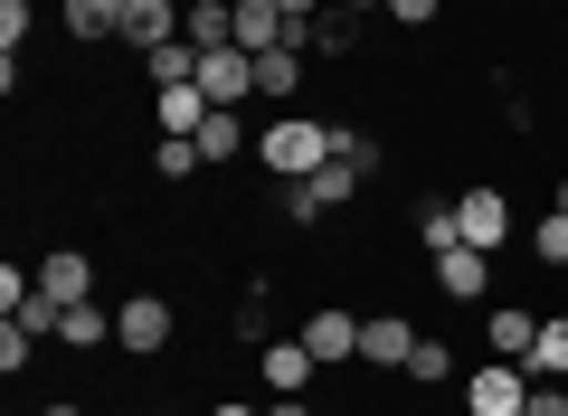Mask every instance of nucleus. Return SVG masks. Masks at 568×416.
Instances as JSON below:
<instances>
[{
    "label": "nucleus",
    "mask_w": 568,
    "mask_h": 416,
    "mask_svg": "<svg viewBox=\"0 0 568 416\" xmlns=\"http://www.w3.org/2000/svg\"><path fill=\"white\" fill-rule=\"evenodd\" d=\"M256 161H265L275 180H313V171L332 161V123H313V114H275V123L256 133Z\"/></svg>",
    "instance_id": "nucleus-1"
},
{
    "label": "nucleus",
    "mask_w": 568,
    "mask_h": 416,
    "mask_svg": "<svg viewBox=\"0 0 568 416\" xmlns=\"http://www.w3.org/2000/svg\"><path fill=\"white\" fill-rule=\"evenodd\" d=\"M361 161H323V171H313V180H284V219H332V209H351V199H361Z\"/></svg>",
    "instance_id": "nucleus-2"
},
{
    "label": "nucleus",
    "mask_w": 568,
    "mask_h": 416,
    "mask_svg": "<svg viewBox=\"0 0 568 416\" xmlns=\"http://www.w3.org/2000/svg\"><path fill=\"white\" fill-rule=\"evenodd\" d=\"M200 95L219 104V114H246V95H256V58H246V48H209V58H200Z\"/></svg>",
    "instance_id": "nucleus-3"
},
{
    "label": "nucleus",
    "mask_w": 568,
    "mask_h": 416,
    "mask_svg": "<svg viewBox=\"0 0 568 416\" xmlns=\"http://www.w3.org/2000/svg\"><path fill=\"white\" fill-rule=\"evenodd\" d=\"M114 351L162 359V351H171V303H162V294H133V303L114 313Z\"/></svg>",
    "instance_id": "nucleus-4"
},
{
    "label": "nucleus",
    "mask_w": 568,
    "mask_h": 416,
    "mask_svg": "<svg viewBox=\"0 0 568 416\" xmlns=\"http://www.w3.org/2000/svg\"><path fill=\"white\" fill-rule=\"evenodd\" d=\"M521 397H530V369H521V359H484V369L465 378V407H474V416H521Z\"/></svg>",
    "instance_id": "nucleus-5"
},
{
    "label": "nucleus",
    "mask_w": 568,
    "mask_h": 416,
    "mask_svg": "<svg viewBox=\"0 0 568 416\" xmlns=\"http://www.w3.org/2000/svg\"><path fill=\"white\" fill-rule=\"evenodd\" d=\"M171 39H181V0H133L123 29H114V48H133V58H152V48H171Z\"/></svg>",
    "instance_id": "nucleus-6"
},
{
    "label": "nucleus",
    "mask_w": 568,
    "mask_h": 416,
    "mask_svg": "<svg viewBox=\"0 0 568 416\" xmlns=\"http://www.w3.org/2000/svg\"><path fill=\"white\" fill-rule=\"evenodd\" d=\"M227 10H237V48H246V58H275V48H294L284 0H227Z\"/></svg>",
    "instance_id": "nucleus-7"
},
{
    "label": "nucleus",
    "mask_w": 568,
    "mask_h": 416,
    "mask_svg": "<svg viewBox=\"0 0 568 416\" xmlns=\"http://www.w3.org/2000/svg\"><path fill=\"white\" fill-rule=\"evenodd\" d=\"M455 227H465V246H484V256H493V246L511 237V199L503 190H465V199H455Z\"/></svg>",
    "instance_id": "nucleus-8"
},
{
    "label": "nucleus",
    "mask_w": 568,
    "mask_h": 416,
    "mask_svg": "<svg viewBox=\"0 0 568 416\" xmlns=\"http://www.w3.org/2000/svg\"><path fill=\"white\" fill-rule=\"evenodd\" d=\"M256 369H265V388H275V397H313V369H323V359H313L304 341H265Z\"/></svg>",
    "instance_id": "nucleus-9"
},
{
    "label": "nucleus",
    "mask_w": 568,
    "mask_h": 416,
    "mask_svg": "<svg viewBox=\"0 0 568 416\" xmlns=\"http://www.w3.org/2000/svg\"><path fill=\"white\" fill-rule=\"evenodd\" d=\"M304 351L323 359V369H332V359H361V313H342V303H323V313L304 322Z\"/></svg>",
    "instance_id": "nucleus-10"
},
{
    "label": "nucleus",
    "mask_w": 568,
    "mask_h": 416,
    "mask_svg": "<svg viewBox=\"0 0 568 416\" xmlns=\"http://www.w3.org/2000/svg\"><path fill=\"white\" fill-rule=\"evenodd\" d=\"M39 294L48 303H95V265L77 246H58V256H39Z\"/></svg>",
    "instance_id": "nucleus-11"
},
{
    "label": "nucleus",
    "mask_w": 568,
    "mask_h": 416,
    "mask_svg": "<svg viewBox=\"0 0 568 416\" xmlns=\"http://www.w3.org/2000/svg\"><path fill=\"white\" fill-rule=\"evenodd\" d=\"M407 351H417L407 313H369V322H361V359H369V369H407Z\"/></svg>",
    "instance_id": "nucleus-12"
},
{
    "label": "nucleus",
    "mask_w": 568,
    "mask_h": 416,
    "mask_svg": "<svg viewBox=\"0 0 568 416\" xmlns=\"http://www.w3.org/2000/svg\"><path fill=\"white\" fill-rule=\"evenodd\" d=\"M493 284V265H484V246H446L436 256V294H455V303H474Z\"/></svg>",
    "instance_id": "nucleus-13"
},
{
    "label": "nucleus",
    "mask_w": 568,
    "mask_h": 416,
    "mask_svg": "<svg viewBox=\"0 0 568 416\" xmlns=\"http://www.w3.org/2000/svg\"><path fill=\"white\" fill-rule=\"evenodd\" d=\"M256 95H265V104H294V95H304V48H275V58H256Z\"/></svg>",
    "instance_id": "nucleus-14"
},
{
    "label": "nucleus",
    "mask_w": 568,
    "mask_h": 416,
    "mask_svg": "<svg viewBox=\"0 0 568 416\" xmlns=\"http://www.w3.org/2000/svg\"><path fill=\"white\" fill-rule=\"evenodd\" d=\"M58 341H67V351H104V341H114V313H104V303H67Z\"/></svg>",
    "instance_id": "nucleus-15"
},
{
    "label": "nucleus",
    "mask_w": 568,
    "mask_h": 416,
    "mask_svg": "<svg viewBox=\"0 0 568 416\" xmlns=\"http://www.w3.org/2000/svg\"><path fill=\"white\" fill-rule=\"evenodd\" d=\"M209 114H219V104L200 95V77H190V85H162V133H200Z\"/></svg>",
    "instance_id": "nucleus-16"
},
{
    "label": "nucleus",
    "mask_w": 568,
    "mask_h": 416,
    "mask_svg": "<svg viewBox=\"0 0 568 416\" xmlns=\"http://www.w3.org/2000/svg\"><path fill=\"white\" fill-rule=\"evenodd\" d=\"M530 341H540V313L503 303V313H493V359H530Z\"/></svg>",
    "instance_id": "nucleus-17"
},
{
    "label": "nucleus",
    "mask_w": 568,
    "mask_h": 416,
    "mask_svg": "<svg viewBox=\"0 0 568 416\" xmlns=\"http://www.w3.org/2000/svg\"><path fill=\"white\" fill-rule=\"evenodd\" d=\"M521 369H530V378H568V313H549V322H540V341H530Z\"/></svg>",
    "instance_id": "nucleus-18"
},
{
    "label": "nucleus",
    "mask_w": 568,
    "mask_h": 416,
    "mask_svg": "<svg viewBox=\"0 0 568 416\" xmlns=\"http://www.w3.org/2000/svg\"><path fill=\"white\" fill-rule=\"evenodd\" d=\"M58 10H67V29H77V39H114L133 0H58Z\"/></svg>",
    "instance_id": "nucleus-19"
},
{
    "label": "nucleus",
    "mask_w": 568,
    "mask_h": 416,
    "mask_svg": "<svg viewBox=\"0 0 568 416\" xmlns=\"http://www.w3.org/2000/svg\"><path fill=\"white\" fill-rule=\"evenodd\" d=\"M190 142H200L209 161H237V152H246V114H209V123H200Z\"/></svg>",
    "instance_id": "nucleus-20"
},
{
    "label": "nucleus",
    "mask_w": 568,
    "mask_h": 416,
    "mask_svg": "<svg viewBox=\"0 0 568 416\" xmlns=\"http://www.w3.org/2000/svg\"><path fill=\"white\" fill-rule=\"evenodd\" d=\"M407 378H417V388H446V378H455V351L417 332V351H407Z\"/></svg>",
    "instance_id": "nucleus-21"
},
{
    "label": "nucleus",
    "mask_w": 568,
    "mask_h": 416,
    "mask_svg": "<svg viewBox=\"0 0 568 416\" xmlns=\"http://www.w3.org/2000/svg\"><path fill=\"white\" fill-rule=\"evenodd\" d=\"M152 171H162V180H190V171H209V152H200L190 133H162V152H152Z\"/></svg>",
    "instance_id": "nucleus-22"
},
{
    "label": "nucleus",
    "mask_w": 568,
    "mask_h": 416,
    "mask_svg": "<svg viewBox=\"0 0 568 416\" xmlns=\"http://www.w3.org/2000/svg\"><path fill=\"white\" fill-rule=\"evenodd\" d=\"M29 359H39V332H20V322H0V369L20 378V369H29Z\"/></svg>",
    "instance_id": "nucleus-23"
},
{
    "label": "nucleus",
    "mask_w": 568,
    "mask_h": 416,
    "mask_svg": "<svg viewBox=\"0 0 568 416\" xmlns=\"http://www.w3.org/2000/svg\"><path fill=\"white\" fill-rule=\"evenodd\" d=\"M530 246H540V265H568V209H549V219H540V237H530Z\"/></svg>",
    "instance_id": "nucleus-24"
},
{
    "label": "nucleus",
    "mask_w": 568,
    "mask_h": 416,
    "mask_svg": "<svg viewBox=\"0 0 568 416\" xmlns=\"http://www.w3.org/2000/svg\"><path fill=\"white\" fill-rule=\"evenodd\" d=\"M521 416H568V388H559V378H530V397H521Z\"/></svg>",
    "instance_id": "nucleus-25"
},
{
    "label": "nucleus",
    "mask_w": 568,
    "mask_h": 416,
    "mask_svg": "<svg viewBox=\"0 0 568 416\" xmlns=\"http://www.w3.org/2000/svg\"><path fill=\"white\" fill-rule=\"evenodd\" d=\"M0 39H10V58L29 48V0H0Z\"/></svg>",
    "instance_id": "nucleus-26"
},
{
    "label": "nucleus",
    "mask_w": 568,
    "mask_h": 416,
    "mask_svg": "<svg viewBox=\"0 0 568 416\" xmlns=\"http://www.w3.org/2000/svg\"><path fill=\"white\" fill-rule=\"evenodd\" d=\"M436 10H446V0H388V20H398V29H436Z\"/></svg>",
    "instance_id": "nucleus-27"
},
{
    "label": "nucleus",
    "mask_w": 568,
    "mask_h": 416,
    "mask_svg": "<svg viewBox=\"0 0 568 416\" xmlns=\"http://www.w3.org/2000/svg\"><path fill=\"white\" fill-rule=\"evenodd\" d=\"M265 416H313V397H275V407H265Z\"/></svg>",
    "instance_id": "nucleus-28"
},
{
    "label": "nucleus",
    "mask_w": 568,
    "mask_h": 416,
    "mask_svg": "<svg viewBox=\"0 0 568 416\" xmlns=\"http://www.w3.org/2000/svg\"><path fill=\"white\" fill-rule=\"evenodd\" d=\"M209 416H256V407H237V397H227V407H209Z\"/></svg>",
    "instance_id": "nucleus-29"
},
{
    "label": "nucleus",
    "mask_w": 568,
    "mask_h": 416,
    "mask_svg": "<svg viewBox=\"0 0 568 416\" xmlns=\"http://www.w3.org/2000/svg\"><path fill=\"white\" fill-rule=\"evenodd\" d=\"M342 10H388V0H342Z\"/></svg>",
    "instance_id": "nucleus-30"
},
{
    "label": "nucleus",
    "mask_w": 568,
    "mask_h": 416,
    "mask_svg": "<svg viewBox=\"0 0 568 416\" xmlns=\"http://www.w3.org/2000/svg\"><path fill=\"white\" fill-rule=\"evenodd\" d=\"M39 416H77V407H67V397H58V407H39Z\"/></svg>",
    "instance_id": "nucleus-31"
},
{
    "label": "nucleus",
    "mask_w": 568,
    "mask_h": 416,
    "mask_svg": "<svg viewBox=\"0 0 568 416\" xmlns=\"http://www.w3.org/2000/svg\"><path fill=\"white\" fill-rule=\"evenodd\" d=\"M549 209H568V180H559V199H549Z\"/></svg>",
    "instance_id": "nucleus-32"
},
{
    "label": "nucleus",
    "mask_w": 568,
    "mask_h": 416,
    "mask_svg": "<svg viewBox=\"0 0 568 416\" xmlns=\"http://www.w3.org/2000/svg\"><path fill=\"white\" fill-rule=\"evenodd\" d=\"M181 10H200V0H181Z\"/></svg>",
    "instance_id": "nucleus-33"
}]
</instances>
